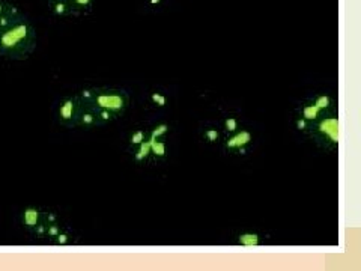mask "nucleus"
<instances>
[{
	"instance_id": "nucleus-14",
	"label": "nucleus",
	"mask_w": 361,
	"mask_h": 271,
	"mask_svg": "<svg viewBox=\"0 0 361 271\" xmlns=\"http://www.w3.org/2000/svg\"><path fill=\"white\" fill-rule=\"evenodd\" d=\"M146 138H148V134H146L143 130H137L135 133H133L130 142H131V145H137L139 146Z\"/></svg>"
},
{
	"instance_id": "nucleus-3",
	"label": "nucleus",
	"mask_w": 361,
	"mask_h": 271,
	"mask_svg": "<svg viewBox=\"0 0 361 271\" xmlns=\"http://www.w3.org/2000/svg\"><path fill=\"white\" fill-rule=\"evenodd\" d=\"M307 130H312L313 139L325 148H336L338 145V119L334 115L319 116Z\"/></svg>"
},
{
	"instance_id": "nucleus-1",
	"label": "nucleus",
	"mask_w": 361,
	"mask_h": 271,
	"mask_svg": "<svg viewBox=\"0 0 361 271\" xmlns=\"http://www.w3.org/2000/svg\"><path fill=\"white\" fill-rule=\"evenodd\" d=\"M37 32L13 4L0 0V56L14 61L27 59L35 50Z\"/></svg>"
},
{
	"instance_id": "nucleus-7",
	"label": "nucleus",
	"mask_w": 361,
	"mask_h": 271,
	"mask_svg": "<svg viewBox=\"0 0 361 271\" xmlns=\"http://www.w3.org/2000/svg\"><path fill=\"white\" fill-rule=\"evenodd\" d=\"M80 103H82V101H80ZM97 126H99V124H98L95 112L90 107L82 104L80 110H78V116H77V127L94 128Z\"/></svg>"
},
{
	"instance_id": "nucleus-8",
	"label": "nucleus",
	"mask_w": 361,
	"mask_h": 271,
	"mask_svg": "<svg viewBox=\"0 0 361 271\" xmlns=\"http://www.w3.org/2000/svg\"><path fill=\"white\" fill-rule=\"evenodd\" d=\"M68 8L71 11V16L86 14L92 8L94 0H68Z\"/></svg>"
},
{
	"instance_id": "nucleus-11",
	"label": "nucleus",
	"mask_w": 361,
	"mask_h": 271,
	"mask_svg": "<svg viewBox=\"0 0 361 271\" xmlns=\"http://www.w3.org/2000/svg\"><path fill=\"white\" fill-rule=\"evenodd\" d=\"M259 243H261V236L253 232H245L238 236V244L245 247H253V246H257Z\"/></svg>"
},
{
	"instance_id": "nucleus-4",
	"label": "nucleus",
	"mask_w": 361,
	"mask_h": 271,
	"mask_svg": "<svg viewBox=\"0 0 361 271\" xmlns=\"http://www.w3.org/2000/svg\"><path fill=\"white\" fill-rule=\"evenodd\" d=\"M80 106H82V103H80V98H78V95L66 97L59 103L58 112H56V118H58V121L62 124L63 127L74 128V127H77V116H78V110H80Z\"/></svg>"
},
{
	"instance_id": "nucleus-15",
	"label": "nucleus",
	"mask_w": 361,
	"mask_h": 271,
	"mask_svg": "<svg viewBox=\"0 0 361 271\" xmlns=\"http://www.w3.org/2000/svg\"><path fill=\"white\" fill-rule=\"evenodd\" d=\"M53 241H54L56 244H62V246H63V244H68V243L71 241V236L61 229V231L58 232V235H56L54 239H53Z\"/></svg>"
},
{
	"instance_id": "nucleus-6",
	"label": "nucleus",
	"mask_w": 361,
	"mask_h": 271,
	"mask_svg": "<svg viewBox=\"0 0 361 271\" xmlns=\"http://www.w3.org/2000/svg\"><path fill=\"white\" fill-rule=\"evenodd\" d=\"M252 142V133L248 130H236L226 140V148L229 151H244L245 146Z\"/></svg>"
},
{
	"instance_id": "nucleus-16",
	"label": "nucleus",
	"mask_w": 361,
	"mask_h": 271,
	"mask_svg": "<svg viewBox=\"0 0 361 271\" xmlns=\"http://www.w3.org/2000/svg\"><path fill=\"white\" fill-rule=\"evenodd\" d=\"M224 127H226V130H228L229 133H233V131L238 130V121H236L235 118H226Z\"/></svg>"
},
{
	"instance_id": "nucleus-18",
	"label": "nucleus",
	"mask_w": 361,
	"mask_h": 271,
	"mask_svg": "<svg viewBox=\"0 0 361 271\" xmlns=\"http://www.w3.org/2000/svg\"><path fill=\"white\" fill-rule=\"evenodd\" d=\"M152 101H154V103H155L157 106L163 107V106H166L167 98H166L164 95H161V94H152Z\"/></svg>"
},
{
	"instance_id": "nucleus-5",
	"label": "nucleus",
	"mask_w": 361,
	"mask_h": 271,
	"mask_svg": "<svg viewBox=\"0 0 361 271\" xmlns=\"http://www.w3.org/2000/svg\"><path fill=\"white\" fill-rule=\"evenodd\" d=\"M44 216H45V212H42L39 208L26 207L21 212V223L29 232L37 234L39 226L44 222Z\"/></svg>"
},
{
	"instance_id": "nucleus-12",
	"label": "nucleus",
	"mask_w": 361,
	"mask_h": 271,
	"mask_svg": "<svg viewBox=\"0 0 361 271\" xmlns=\"http://www.w3.org/2000/svg\"><path fill=\"white\" fill-rule=\"evenodd\" d=\"M149 154H151V143H149L148 138H146V139L139 145V150H137V152H135V160L142 162V160H145V158L148 157Z\"/></svg>"
},
{
	"instance_id": "nucleus-10",
	"label": "nucleus",
	"mask_w": 361,
	"mask_h": 271,
	"mask_svg": "<svg viewBox=\"0 0 361 271\" xmlns=\"http://www.w3.org/2000/svg\"><path fill=\"white\" fill-rule=\"evenodd\" d=\"M47 2L56 16H59V17L71 16V11H70V8H68V4H66L68 0H47Z\"/></svg>"
},
{
	"instance_id": "nucleus-9",
	"label": "nucleus",
	"mask_w": 361,
	"mask_h": 271,
	"mask_svg": "<svg viewBox=\"0 0 361 271\" xmlns=\"http://www.w3.org/2000/svg\"><path fill=\"white\" fill-rule=\"evenodd\" d=\"M322 113H324V112L312 101V103H309V104H306V106H302V109H301V119L309 122V126H310V124H312L313 121L318 119V118L322 115Z\"/></svg>"
},
{
	"instance_id": "nucleus-17",
	"label": "nucleus",
	"mask_w": 361,
	"mask_h": 271,
	"mask_svg": "<svg viewBox=\"0 0 361 271\" xmlns=\"http://www.w3.org/2000/svg\"><path fill=\"white\" fill-rule=\"evenodd\" d=\"M219 138H220V134H219L217 130L209 128V130L205 131V139H207L208 142H217Z\"/></svg>"
},
{
	"instance_id": "nucleus-13",
	"label": "nucleus",
	"mask_w": 361,
	"mask_h": 271,
	"mask_svg": "<svg viewBox=\"0 0 361 271\" xmlns=\"http://www.w3.org/2000/svg\"><path fill=\"white\" fill-rule=\"evenodd\" d=\"M313 103L318 106L322 112H325L331 107V97L330 95H319L313 100Z\"/></svg>"
},
{
	"instance_id": "nucleus-2",
	"label": "nucleus",
	"mask_w": 361,
	"mask_h": 271,
	"mask_svg": "<svg viewBox=\"0 0 361 271\" xmlns=\"http://www.w3.org/2000/svg\"><path fill=\"white\" fill-rule=\"evenodd\" d=\"M82 104L95 112L99 126L121 118L130 104V97L122 89L89 88L78 94Z\"/></svg>"
}]
</instances>
